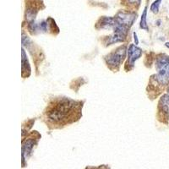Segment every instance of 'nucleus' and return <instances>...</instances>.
<instances>
[{
  "mask_svg": "<svg viewBox=\"0 0 169 169\" xmlns=\"http://www.w3.org/2000/svg\"><path fill=\"white\" fill-rule=\"evenodd\" d=\"M46 119L56 125H64L79 119L80 103L69 98L56 100L48 106L46 112Z\"/></svg>",
  "mask_w": 169,
  "mask_h": 169,
  "instance_id": "nucleus-1",
  "label": "nucleus"
},
{
  "mask_svg": "<svg viewBox=\"0 0 169 169\" xmlns=\"http://www.w3.org/2000/svg\"><path fill=\"white\" fill-rule=\"evenodd\" d=\"M156 81L161 84L167 85L169 84V57L165 55L158 57L156 62Z\"/></svg>",
  "mask_w": 169,
  "mask_h": 169,
  "instance_id": "nucleus-2",
  "label": "nucleus"
},
{
  "mask_svg": "<svg viewBox=\"0 0 169 169\" xmlns=\"http://www.w3.org/2000/svg\"><path fill=\"white\" fill-rule=\"evenodd\" d=\"M126 46H120L105 58L107 64L111 69H117L123 63L126 55Z\"/></svg>",
  "mask_w": 169,
  "mask_h": 169,
  "instance_id": "nucleus-3",
  "label": "nucleus"
},
{
  "mask_svg": "<svg viewBox=\"0 0 169 169\" xmlns=\"http://www.w3.org/2000/svg\"><path fill=\"white\" fill-rule=\"evenodd\" d=\"M136 14L132 12H126V11H119L114 17L115 19V25H121L123 27L129 28L136 20Z\"/></svg>",
  "mask_w": 169,
  "mask_h": 169,
  "instance_id": "nucleus-4",
  "label": "nucleus"
},
{
  "mask_svg": "<svg viewBox=\"0 0 169 169\" xmlns=\"http://www.w3.org/2000/svg\"><path fill=\"white\" fill-rule=\"evenodd\" d=\"M142 55V50L136 46V45L131 44L129 50H128V63L127 66H129V69H130L131 68L134 67L135 62L140 58V56Z\"/></svg>",
  "mask_w": 169,
  "mask_h": 169,
  "instance_id": "nucleus-5",
  "label": "nucleus"
},
{
  "mask_svg": "<svg viewBox=\"0 0 169 169\" xmlns=\"http://www.w3.org/2000/svg\"><path fill=\"white\" fill-rule=\"evenodd\" d=\"M35 144H36V141H35V139H33V138H29V139H26L23 141V143H22V161H23V162L25 161V156H29L30 152L32 151V149H33Z\"/></svg>",
  "mask_w": 169,
  "mask_h": 169,
  "instance_id": "nucleus-6",
  "label": "nucleus"
},
{
  "mask_svg": "<svg viewBox=\"0 0 169 169\" xmlns=\"http://www.w3.org/2000/svg\"><path fill=\"white\" fill-rule=\"evenodd\" d=\"M115 25V19L112 17H102L97 23V29H107V28H113Z\"/></svg>",
  "mask_w": 169,
  "mask_h": 169,
  "instance_id": "nucleus-7",
  "label": "nucleus"
},
{
  "mask_svg": "<svg viewBox=\"0 0 169 169\" xmlns=\"http://www.w3.org/2000/svg\"><path fill=\"white\" fill-rule=\"evenodd\" d=\"M125 38H126V37L123 36V35H121V34L114 32L112 36L108 37V38L107 39L106 45H107V46H109V45H112V44H113V43L122 42L125 40Z\"/></svg>",
  "mask_w": 169,
  "mask_h": 169,
  "instance_id": "nucleus-8",
  "label": "nucleus"
},
{
  "mask_svg": "<svg viewBox=\"0 0 169 169\" xmlns=\"http://www.w3.org/2000/svg\"><path fill=\"white\" fill-rule=\"evenodd\" d=\"M21 68H22V76H24L25 72H26L27 77H28L30 74V67L29 62H28V59L26 58L24 48H22V65H21Z\"/></svg>",
  "mask_w": 169,
  "mask_h": 169,
  "instance_id": "nucleus-9",
  "label": "nucleus"
},
{
  "mask_svg": "<svg viewBox=\"0 0 169 169\" xmlns=\"http://www.w3.org/2000/svg\"><path fill=\"white\" fill-rule=\"evenodd\" d=\"M146 17H147V7H145L144 11L141 15V20H140V28L145 30H148L147 21H146Z\"/></svg>",
  "mask_w": 169,
  "mask_h": 169,
  "instance_id": "nucleus-10",
  "label": "nucleus"
},
{
  "mask_svg": "<svg viewBox=\"0 0 169 169\" xmlns=\"http://www.w3.org/2000/svg\"><path fill=\"white\" fill-rule=\"evenodd\" d=\"M161 1H162V0H156V1H154L153 4H151V10L154 14H157L158 11H159V7H160V4L161 3Z\"/></svg>",
  "mask_w": 169,
  "mask_h": 169,
  "instance_id": "nucleus-11",
  "label": "nucleus"
},
{
  "mask_svg": "<svg viewBox=\"0 0 169 169\" xmlns=\"http://www.w3.org/2000/svg\"><path fill=\"white\" fill-rule=\"evenodd\" d=\"M134 39H135V45H138L139 44V40H138V37H137V34L135 32H134Z\"/></svg>",
  "mask_w": 169,
  "mask_h": 169,
  "instance_id": "nucleus-12",
  "label": "nucleus"
},
{
  "mask_svg": "<svg viewBox=\"0 0 169 169\" xmlns=\"http://www.w3.org/2000/svg\"><path fill=\"white\" fill-rule=\"evenodd\" d=\"M130 4H140V0H128Z\"/></svg>",
  "mask_w": 169,
  "mask_h": 169,
  "instance_id": "nucleus-13",
  "label": "nucleus"
},
{
  "mask_svg": "<svg viewBox=\"0 0 169 169\" xmlns=\"http://www.w3.org/2000/svg\"><path fill=\"white\" fill-rule=\"evenodd\" d=\"M165 45H166V46H167V47H168V48H169V42H167V43H166Z\"/></svg>",
  "mask_w": 169,
  "mask_h": 169,
  "instance_id": "nucleus-14",
  "label": "nucleus"
},
{
  "mask_svg": "<svg viewBox=\"0 0 169 169\" xmlns=\"http://www.w3.org/2000/svg\"><path fill=\"white\" fill-rule=\"evenodd\" d=\"M168 94H169V88H168Z\"/></svg>",
  "mask_w": 169,
  "mask_h": 169,
  "instance_id": "nucleus-15",
  "label": "nucleus"
}]
</instances>
